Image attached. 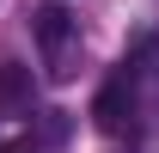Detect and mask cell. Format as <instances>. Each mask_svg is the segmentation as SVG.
Masks as SVG:
<instances>
[{
  "instance_id": "6da1fadb",
  "label": "cell",
  "mask_w": 159,
  "mask_h": 153,
  "mask_svg": "<svg viewBox=\"0 0 159 153\" xmlns=\"http://www.w3.org/2000/svg\"><path fill=\"white\" fill-rule=\"evenodd\" d=\"M31 31H37V49H43L49 80H74V67H80V25H74V12L49 0V6H37Z\"/></svg>"
},
{
  "instance_id": "7a4b0ae2",
  "label": "cell",
  "mask_w": 159,
  "mask_h": 153,
  "mask_svg": "<svg viewBox=\"0 0 159 153\" xmlns=\"http://www.w3.org/2000/svg\"><path fill=\"white\" fill-rule=\"evenodd\" d=\"M92 123H98L104 135H135V129H141V98H135L129 67H122L116 80H104V92L92 98Z\"/></svg>"
},
{
  "instance_id": "3957f363",
  "label": "cell",
  "mask_w": 159,
  "mask_h": 153,
  "mask_svg": "<svg viewBox=\"0 0 159 153\" xmlns=\"http://www.w3.org/2000/svg\"><path fill=\"white\" fill-rule=\"evenodd\" d=\"M31 98H37V80L25 61H0V110L6 116H31Z\"/></svg>"
},
{
  "instance_id": "277c9868",
  "label": "cell",
  "mask_w": 159,
  "mask_h": 153,
  "mask_svg": "<svg viewBox=\"0 0 159 153\" xmlns=\"http://www.w3.org/2000/svg\"><path fill=\"white\" fill-rule=\"evenodd\" d=\"M129 80H135V98H147V110H153V129H159V43L147 37L129 61Z\"/></svg>"
},
{
  "instance_id": "5b68a950",
  "label": "cell",
  "mask_w": 159,
  "mask_h": 153,
  "mask_svg": "<svg viewBox=\"0 0 159 153\" xmlns=\"http://www.w3.org/2000/svg\"><path fill=\"white\" fill-rule=\"evenodd\" d=\"M67 129H74V123H67V110H43L37 141H43V147H61V141H67Z\"/></svg>"
},
{
  "instance_id": "8992f818",
  "label": "cell",
  "mask_w": 159,
  "mask_h": 153,
  "mask_svg": "<svg viewBox=\"0 0 159 153\" xmlns=\"http://www.w3.org/2000/svg\"><path fill=\"white\" fill-rule=\"evenodd\" d=\"M6 153H37V147H6Z\"/></svg>"
}]
</instances>
